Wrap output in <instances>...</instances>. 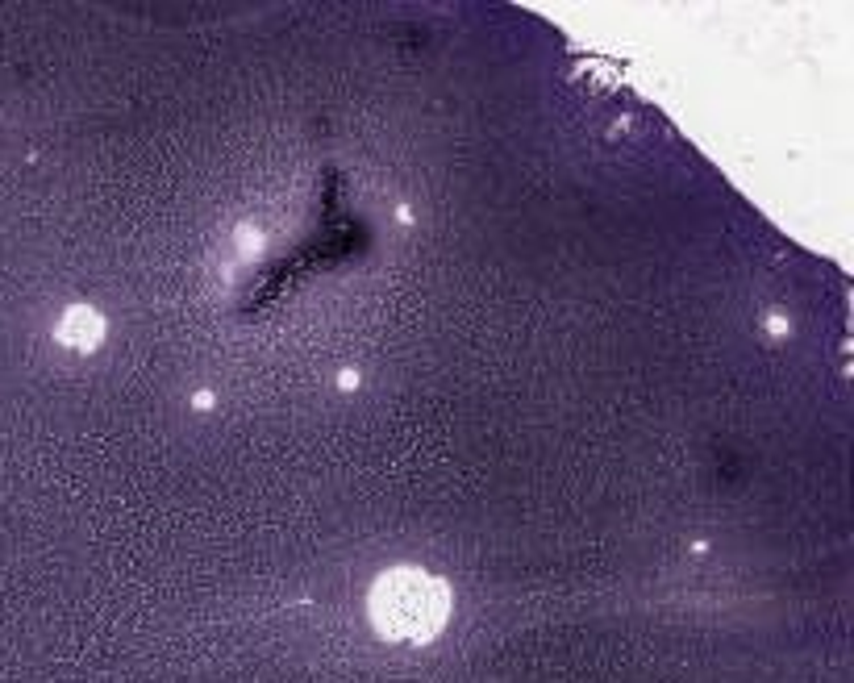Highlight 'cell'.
Segmentation results:
<instances>
[{
  "label": "cell",
  "mask_w": 854,
  "mask_h": 683,
  "mask_svg": "<svg viewBox=\"0 0 854 683\" xmlns=\"http://www.w3.org/2000/svg\"><path fill=\"white\" fill-rule=\"evenodd\" d=\"M371 625L396 642H430L450 617V588L430 571L396 567L375 579L367 596Z\"/></svg>",
  "instance_id": "obj_1"
},
{
  "label": "cell",
  "mask_w": 854,
  "mask_h": 683,
  "mask_svg": "<svg viewBox=\"0 0 854 683\" xmlns=\"http://www.w3.org/2000/svg\"><path fill=\"white\" fill-rule=\"evenodd\" d=\"M55 338H59L67 350L88 354V350H96L100 342H105V317H100L96 309H88V305H71V309L59 317V325H55Z\"/></svg>",
  "instance_id": "obj_2"
},
{
  "label": "cell",
  "mask_w": 854,
  "mask_h": 683,
  "mask_svg": "<svg viewBox=\"0 0 854 683\" xmlns=\"http://www.w3.org/2000/svg\"><path fill=\"white\" fill-rule=\"evenodd\" d=\"M238 246L250 255V250H259V246H263V234H250V225H242V230H238Z\"/></svg>",
  "instance_id": "obj_3"
},
{
  "label": "cell",
  "mask_w": 854,
  "mask_h": 683,
  "mask_svg": "<svg viewBox=\"0 0 854 683\" xmlns=\"http://www.w3.org/2000/svg\"><path fill=\"white\" fill-rule=\"evenodd\" d=\"M338 384H342V388H359V375H355V371H342Z\"/></svg>",
  "instance_id": "obj_4"
},
{
  "label": "cell",
  "mask_w": 854,
  "mask_h": 683,
  "mask_svg": "<svg viewBox=\"0 0 854 683\" xmlns=\"http://www.w3.org/2000/svg\"><path fill=\"white\" fill-rule=\"evenodd\" d=\"M196 409H213V392H196Z\"/></svg>",
  "instance_id": "obj_5"
}]
</instances>
